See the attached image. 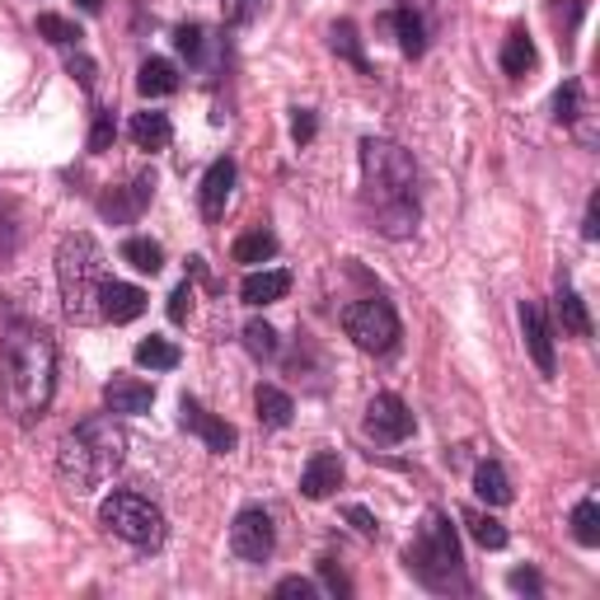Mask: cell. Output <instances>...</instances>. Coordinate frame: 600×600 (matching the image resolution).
Returning <instances> with one entry per match:
<instances>
[{"mask_svg":"<svg viewBox=\"0 0 600 600\" xmlns=\"http://www.w3.org/2000/svg\"><path fill=\"white\" fill-rule=\"evenodd\" d=\"M277 596H300V600H310V596H314V581H310V577H281V581H277Z\"/></svg>","mask_w":600,"mask_h":600,"instance_id":"obj_39","label":"cell"},{"mask_svg":"<svg viewBox=\"0 0 600 600\" xmlns=\"http://www.w3.org/2000/svg\"><path fill=\"white\" fill-rule=\"evenodd\" d=\"M104 404H108V413L137 418V413H150V404H156V385L137 381V375H113L104 385Z\"/></svg>","mask_w":600,"mask_h":600,"instance_id":"obj_14","label":"cell"},{"mask_svg":"<svg viewBox=\"0 0 600 600\" xmlns=\"http://www.w3.org/2000/svg\"><path fill=\"white\" fill-rule=\"evenodd\" d=\"M291 291V272H281V268H262V272H249L244 277V306H272V300H281Z\"/></svg>","mask_w":600,"mask_h":600,"instance_id":"obj_17","label":"cell"},{"mask_svg":"<svg viewBox=\"0 0 600 600\" xmlns=\"http://www.w3.org/2000/svg\"><path fill=\"white\" fill-rule=\"evenodd\" d=\"M174 43H179V52L188 56V62H202V52H206V29H202V24H183V29L174 33Z\"/></svg>","mask_w":600,"mask_h":600,"instance_id":"obj_35","label":"cell"},{"mask_svg":"<svg viewBox=\"0 0 600 600\" xmlns=\"http://www.w3.org/2000/svg\"><path fill=\"white\" fill-rule=\"evenodd\" d=\"M122 460H127V431L108 413H94V418L75 422L62 437V446H56V479L66 483V493L85 497L104 479H113V469Z\"/></svg>","mask_w":600,"mask_h":600,"instance_id":"obj_3","label":"cell"},{"mask_svg":"<svg viewBox=\"0 0 600 600\" xmlns=\"http://www.w3.org/2000/svg\"><path fill=\"white\" fill-rule=\"evenodd\" d=\"M75 6H81L85 14H99V6H104V0H75Z\"/></svg>","mask_w":600,"mask_h":600,"instance_id":"obj_46","label":"cell"},{"mask_svg":"<svg viewBox=\"0 0 600 600\" xmlns=\"http://www.w3.org/2000/svg\"><path fill=\"white\" fill-rule=\"evenodd\" d=\"M554 314H558V329L572 333V338H591V314H587V300H581L568 281H558V296H554Z\"/></svg>","mask_w":600,"mask_h":600,"instance_id":"obj_18","label":"cell"},{"mask_svg":"<svg viewBox=\"0 0 600 600\" xmlns=\"http://www.w3.org/2000/svg\"><path fill=\"white\" fill-rule=\"evenodd\" d=\"M408 572L422 581L427 591H464V558H460V539H456V525H450L446 512H427L418 539L408 544Z\"/></svg>","mask_w":600,"mask_h":600,"instance_id":"obj_5","label":"cell"},{"mask_svg":"<svg viewBox=\"0 0 600 600\" xmlns=\"http://www.w3.org/2000/svg\"><path fill=\"white\" fill-rule=\"evenodd\" d=\"M460 521L469 525V535H474V539L483 544V549H506V539H512V535H506V525H502L497 516L479 512V506H464Z\"/></svg>","mask_w":600,"mask_h":600,"instance_id":"obj_23","label":"cell"},{"mask_svg":"<svg viewBox=\"0 0 600 600\" xmlns=\"http://www.w3.org/2000/svg\"><path fill=\"white\" fill-rule=\"evenodd\" d=\"M389 24H394V33H399V52H404V56H422V52H427L422 19L413 14V10H394V14H389Z\"/></svg>","mask_w":600,"mask_h":600,"instance_id":"obj_25","label":"cell"},{"mask_svg":"<svg viewBox=\"0 0 600 600\" xmlns=\"http://www.w3.org/2000/svg\"><path fill=\"white\" fill-rule=\"evenodd\" d=\"M600 235V202L591 197V206H587V239H596Z\"/></svg>","mask_w":600,"mask_h":600,"instance_id":"obj_45","label":"cell"},{"mask_svg":"<svg viewBox=\"0 0 600 600\" xmlns=\"http://www.w3.org/2000/svg\"><path fill=\"white\" fill-rule=\"evenodd\" d=\"M137 89L146 94V99H164V94L179 89V71L164 62V56H146L141 71H137Z\"/></svg>","mask_w":600,"mask_h":600,"instance_id":"obj_19","label":"cell"},{"mask_svg":"<svg viewBox=\"0 0 600 600\" xmlns=\"http://www.w3.org/2000/svg\"><path fill=\"white\" fill-rule=\"evenodd\" d=\"M56 394V347L52 333L33 319H14L0 333V408L19 427H33Z\"/></svg>","mask_w":600,"mask_h":600,"instance_id":"obj_1","label":"cell"},{"mask_svg":"<svg viewBox=\"0 0 600 600\" xmlns=\"http://www.w3.org/2000/svg\"><path fill=\"white\" fill-rule=\"evenodd\" d=\"M512 587H516V591H535V596H539V577H535L531 568H516V572H512Z\"/></svg>","mask_w":600,"mask_h":600,"instance_id":"obj_43","label":"cell"},{"mask_svg":"<svg viewBox=\"0 0 600 600\" xmlns=\"http://www.w3.org/2000/svg\"><path fill=\"white\" fill-rule=\"evenodd\" d=\"M531 66H535V43H531L525 33H512V38L502 43V71L512 75V81H521V75L531 71Z\"/></svg>","mask_w":600,"mask_h":600,"instance_id":"obj_26","label":"cell"},{"mask_svg":"<svg viewBox=\"0 0 600 600\" xmlns=\"http://www.w3.org/2000/svg\"><path fill=\"white\" fill-rule=\"evenodd\" d=\"M38 33L47 38L52 47H81V29L71 24V19H62V14H38Z\"/></svg>","mask_w":600,"mask_h":600,"instance_id":"obj_30","label":"cell"},{"mask_svg":"<svg viewBox=\"0 0 600 600\" xmlns=\"http://www.w3.org/2000/svg\"><path fill=\"white\" fill-rule=\"evenodd\" d=\"M343 516H347V521H352L362 535H375V516L366 512V506H343Z\"/></svg>","mask_w":600,"mask_h":600,"instance_id":"obj_41","label":"cell"},{"mask_svg":"<svg viewBox=\"0 0 600 600\" xmlns=\"http://www.w3.org/2000/svg\"><path fill=\"white\" fill-rule=\"evenodd\" d=\"M343 329H347L352 343L371 356H385V352L399 347V314H394V306L381 296L352 300V306L343 310Z\"/></svg>","mask_w":600,"mask_h":600,"instance_id":"obj_7","label":"cell"},{"mask_svg":"<svg viewBox=\"0 0 600 600\" xmlns=\"http://www.w3.org/2000/svg\"><path fill=\"white\" fill-rule=\"evenodd\" d=\"M99 521H104L108 535L127 539L131 549H160L164 535H169L164 512L146 493H113V497H104Z\"/></svg>","mask_w":600,"mask_h":600,"instance_id":"obj_6","label":"cell"},{"mask_svg":"<svg viewBox=\"0 0 600 600\" xmlns=\"http://www.w3.org/2000/svg\"><path fill=\"white\" fill-rule=\"evenodd\" d=\"M10 249H14V225H10L6 212H0V258H10Z\"/></svg>","mask_w":600,"mask_h":600,"instance_id":"obj_44","label":"cell"},{"mask_svg":"<svg viewBox=\"0 0 600 600\" xmlns=\"http://www.w3.org/2000/svg\"><path fill=\"white\" fill-rule=\"evenodd\" d=\"M99 310H104V324H131L146 310V291L131 287V281H104Z\"/></svg>","mask_w":600,"mask_h":600,"instance_id":"obj_16","label":"cell"},{"mask_svg":"<svg viewBox=\"0 0 600 600\" xmlns=\"http://www.w3.org/2000/svg\"><path fill=\"white\" fill-rule=\"evenodd\" d=\"M66 71L75 75V81H81V89H94V62H89V56H85L81 47H75V52L66 56Z\"/></svg>","mask_w":600,"mask_h":600,"instance_id":"obj_37","label":"cell"},{"mask_svg":"<svg viewBox=\"0 0 600 600\" xmlns=\"http://www.w3.org/2000/svg\"><path fill=\"white\" fill-rule=\"evenodd\" d=\"M231 549L244 562H268L277 549V531H272V516L262 506H244L231 525Z\"/></svg>","mask_w":600,"mask_h":600,"instance_id":"obj_8","label":"cell"},{"mask_svg":"<svg viewBox=\"0 0 600 600\" xmlns=\"http://www.w3.org/2000/svg\"><path fill=\"white\" fill-rule=\"evenodd\" d=\"M179 418H183V427L193 431V437L206 441V450H216V456L235 450V441H239V431H235L231 422L216 418V413H206L197 399H188V394H183V404H179Z\"/></svg>","mask_w":600,"mask_h":600,"instance_id":"obj_10","label":"cell"},{"mask_svg":"<svg viewBox=\"0 0 600 600\" xmlns=\"http://www.w3.org/2000/svg\"><path fill=\"white\" fill-rule=\"evenodd\" d=\"M113 137H118L113 113H94V127H89V150H94V156H104V150L113 146Z\"/></svg>","mask_w":600,"mask_h":600,"instance_id":"obj_36","label":"cell"},{"mask_svg":"<svg viewBox=\"0 0 600 600\" xmlns=\"http://www.w3.org/2000/svg\"><path fill=\"white\" fill-rule=\"evenodd\" d=\"M231 188H235V160L225 156V160H216L212 169H206V174H202V188H197V206H202L206 221H221V216H225Z\"/></svg>","mask_w":600,"mask_h":600,"instance_id":"obj_15","label":"cell"},{"mask_svg":"<svg viewBox=\"0 0 600 600\" xmlns=\"http://www.w3.org/2000/svg\"><path fill=\"white\" fill-rule=\"evenodd\" d=\"M366 431H371L375 441H385V446L408 441V437H413V413H408V404L399 399V394H375L371 408H366Z\"/></svg>","mask_w":600,"mask_h":600,"instance_id":"obj_9","label":"cell"},{"mask_svg":"<svg viewBox=\"0 0 600 600\" xmlns=\"http://www.w3.org/2000/svg\"><path fill=\"white\" fill-rule=\"evenodd\" d=\"M221 14H225V24L244 29V24H254V19L262 14V0H221Z\"/></svg>","mask_w":600,"mask_h":600,"instance_id":"obj_34","label":"cell"},{"mask_svg":"<svg viewBox=\"0 0 600 600\" xmlns=\"http://www.w3.org/2000/svg\"><path fill=\"white\" fill-rule=\"evenodd\" d=\"M104 249L94 244V235L75 231L62 239L56 249V287H62V310L71 324H104V310H99V296H104Z\"/></svg>","mask_w":600,"mask_h":600,"instance_id":"obj_4","label":"cell"},{"mask_svg":"<svg viewBox=\"0 0 600 600\" xmlns=\"http://www.w3.org/2000/svg\"><path fill=\"white\" fill-rule=\"evenodd\" d=\"M137 362L150 366V371H174L179 366V347L169 343V338H146V343H137Z\"/></svg>","mask_w":600,"mask_h":600,"instance_id":"obj_29","label":"cell"},{"mask_svg":"<svg viewBox=\"0 0 600 600\" xmlns=\"http://www.w3.org/2000/svg\"><path fill=\"white\" fill-rule=\"evenodd\" d=\"M319 572H324V581H329V591H338V596H352V587H347V581H343V572H338L333 568V562L324 558V562H319Z\"/></svg>","mask_w":600,"mask_h":600,"instance_id":"obj_42","label":"cell"},{"mask_svg":"<svg viewBox=\"0 0 600 600\" xmlns=\"http://www.w3.org/2000/svg\"><path fill=\"white\" fill-rule=\"evenodd\" d=\"M521 329H525V347H531L539 375H554L558 362H554V329H549V314L535 300H525L521 306Z\"/></svg>","mask_w":600,"mask_h":600,"instance_id":"obj_11","label":"cell"},{"mask_svg":"<svg viewBox=\"0 0 600 600\" xmlns=\"http://www.w3.org/2000/svg\"><path fill=\"white\" fill-rule=\"evenodd\" d=\"M474 493L488 506H506V502H512V479H506V469L497 460H483L474 469Z\"/></svg>","mask_w":600,"mask_h":600,"instance_id":"obj_20","label":"cell"},{"mask_svg":"<svg viewBox=\"0 0 600 600\" xmlns=\"http://www.w3.org/2000/svg\"><path fill=\"white\" fill-rule=\"evenodd\" d=\"M333 52H343L356 71H371L366 56H362V43H356V24H347V19L343 24H333Z\"/></svg>","mask_w":600,"mask_h":600,"instance_id":"obj_33","label":"cell"},{"mask_svg":"<svg viewBox=\"0 0 600 600\" xmlns=\"http://www.w3.org/2000/svg\"><path fill=\"white\" fill-rule=\"evenodd\" d=\"M554 118L558 122H577L581 118V81H562L554 94Z\"/></svg>","mask_w":600,"mask_h":600,"instance_id":"obj_32","label":"cell"},{"mask_svg":"<svg viewBox=\"0 0 600 600\" xmlns=\"http://www.w3.org/2000/svg\"><path fill=\"white\" fill-rule=\"evenodd\" d=\"M362 202L385 239H408L418 231V164L399 141H362Z\"/></svg>","mask_w":600,"mask_h":600,"instance_id":"obj_2","label":"cell"},{"mask_svg":"<svg viewBox=\"0 0 600 600\" xmlns=\"http://www.w3.org/2000/svg\"><path fill=\"white\" fill-rule=\"evenodd\" d=\"M127 131H131V141H137V150H164L169 137H174V127H169L164 113H137Z\"/></svg>","mask_w":600,"mask_h":600,"instance_id":"obj_22","label":"cell"},{"mask_svg":"<svg viewBox=\"0 0 600 600\" xmlns=\"http://www.w3.org/2000/svg\"><path fill=\"white\" fill-rule=\"evenodd\" d=\"M122 258H127L137 272H150V277L164 268V249H160L156 239H146V235H131V239L122 244Z\"/></svg>","mask_w":600,"mask_h":600,"instance_id":"obj_24","label":"cell"},{"mask_svg":"<svg viewBox=\"0 0 600 600\" xmlns=\"http://www.w3.org/2000/svg\"><path fill=\"white\" fill-rule=\"evenodd\" d=\"M572 539L587 544V549L600 544V506H596V497H581L572 506Z\"/></svg>","mask_w":600,"mask_h":600,"instance_id":"obj_27","label":"cell"},{"mask_svg":"<svg viewBox=\"0 0 600 600\" xmlns=\"http://www.w3.org/2000/svg\"><path fill=\"white\" fill-rule=\"evenodd\" d=\"M291 137H296L300 146H310V141H314V113H310V108H300V113H296V122H291Z\"/></svg>","mask_w":600,"mask_h":600,"instance_id":"obj_40","label":"cell"},{"mask_svg":"<svg viewBox=\"0 0 600 600\" xmlns=\"http://www.w3.org/2000/svg\"><path fill=\"white\" fill-rule=\"evenodd\" d=\"M244 347H249L258 362H268V356H277V329L262 324V319H249V324H244Z\"/></svg>","mask_w":600,"mask_h":600,"instance_id":"obj_31","label":"cell"},{"mask_svg":"<svg viewBox=\"0 0 600 600\" xmlns=\"http://www.w3.org/2000/svg\"><path fill=\"white\" fill-rule=\"evenodd\" d=\"M277 254V235L272 231H249V235H239L235 239V262H268Z\"/></svg>","mask_w":600,"mask_h":600,"instance_id":"obj_28","label":"cell"},{"mask_svg":"<svg viewBox=\"0 0 600 600\" xmlns=\"http://www.w3.org/2000/svg\"><path fill=\"white\" fill-rule=\"evenodd\" d=\"M188 310H193V287H174V296H169V319H174V324H183L188 319Z\"/></svg>","mask_w":600,"mask_h":600,"instance_id":"obj_38","label":"cell"},{"mask_svg":"<svg viewBox=\"0 0 600 600\" xmlns=\"http://www.w3.org/2000/svg\"><path fill=\"white\" fill-rule=\"evenodd\" d=\"M150 197H156V174H137L131 183L104 193V197H99V212H104L108 221H137L141 206H146Z\"/></svg>","mask_w":600,"mask_h":600,"instance_id":"obj_13","label":"cell"},{"mask_svg":"<svg viewBox=\"0 0 600 600\" xmlns=\"http://www.w3.org/2000/svg\"><path fill=\"white\" fill-rule=\"evenodd\" d=\"M338 488H343V460H338V450H314L310 464L300 469V493L310 502H324Z\"/></svg>","mask_w":600,"mask_h":600,"instance_id":"obj_12","label":"cell"},{"mask_svg":"<svg viewBox=\"0 0 600 600\" xmlns=\"http://www.w3.org/2000/svg\"><path fill=\"white\" fill-rule=\"evenodd\" d=\"M254 408H258V422H262V427H287L291 413H296L291 394L277 389V385H258V389H254Z\"/></svg>","mask_w":600,"mask_h":600,"instance_id":"obj_21","label":"cell"}]
</instances>
